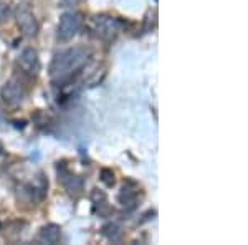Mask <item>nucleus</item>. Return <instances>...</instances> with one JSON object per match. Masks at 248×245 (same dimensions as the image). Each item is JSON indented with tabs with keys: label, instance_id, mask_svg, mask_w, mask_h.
Here are the masks:
<instances>
[{
	"label": "nucleus",
	"instance_id": "nucleus-5",
	"mask_svg": "<svg viewBox=\"0 0 248 245\" xmlns=\"http://www.w3.org/2000/svg\"><path fill=\"white\" fill-rule=\"evenodd\" d=\"M57 171H58V180L63 184L68 196L73 199H78L79 196L83 194V191H85V182H83V179L79 178V176L68 171V167L63 163H58Z\"/></svg>",
	"mask_w": 248,
	"mask_h": 245
},
{
	"label": "nucleus",
	"instance_id": "nucleus-13",
	"mask_svg": "<svg viewBox=\"0 0 248 245\" xmlns=\"http://www.w3.org/2000/svg\"><path fill=\"white\" fill-rule=\"evenodd\" d=\"M81 0H63L62 2V7H73L77 5V3H79Z\"/></svg>",
	"mask_w": 248,
	"mask_h": 245
},
{
	"label": "nucleus",
	"instance_id": "nucleus-6",
	"mask_svg": "<svg viewBox=\"0 0 248 245\" xmlns=\"http://www.w3.org/2000/svg\"><path fill=\"white\" fill-rule=\"evenodd\" d=\"M15 20H17V25H18L20 32H22L25 37H29V38L37 37V33L40 30L38 20L29 7L18 5V9L15 10Z\"/></svg>",
	"mask_w": 248,
	"mask_h": 245
},
{
	"label": "nucleus",
	"instance_id": "nucleus-8",
	"mask_svg": "<svg viewBox=\"0 0 248 245\" xmlns=\"http://www.w3.org/2000/svg\"><path fill=\"white\" fill-rule=\"evenodd\" d=\"M138 194H139V191L133 180L124 182V186L121 187V191H119V194H118V202L121 204L123 207H133L136 204V199H138Z\"/></svg>",
	"mask_w": 248,
	"mask_h": 245
},
{
	"label": "nucleus",
	"instance_id": "nucleus-11",
	"mask_svg": "<svg viewBox=\"0 0 248 245\" xmlns=\"http://www.w3.org/2000/svg\"><path fill=\"white\" fill-rule=\"evenodd\" d=\"M99 179H101V182H105L108 187H113L116 184L114 172H113V169H108V167L101 169V172H99Z\"/></svg>",
	"mask_w": 248,
	"mask_h": 245
},
{
	"label": "nucleus",
	"instance_id": "nucleus-14",
	"mask_svg": "<svg viewBox=\"0 0 248 245\" xmlns=\"http://www.w3.org/2000/svg\"><path fill=\"white\" fill-rule=\"evenodd\" d=\"M2 152H3V144L0 143V156H2Z\"/></svg>",
	"mask_w": 248,
	"mask_h": 245
},
{
	"label": "nucleus",
	"instance_id": "nucleus-2",
	"mask_svg": "<svg viewBox=\"0 0 248 245\" xmlns=\"http://www.w3.org/2000/svg\"><path fill=\"white\" fill-rule=\"evenodd\" d=\"M123 30V22L111 15H94L88 22V32L101 42H111Z\"/></svg>",
	"mask_w": 248,
	"mask_h": 245
},
{
	"label": "nucleus",
	"instance_id": "nucleus-10",
	"mask_svg": "<svg viewBox=\"0 0 248 245\" xmlns=\"http://www.w3.org/2000/svg\"><path fill=\"white\" fill-rule=\"evenodd\" d=\"M101 234H103V237H106L108 240H111V242H119L123 237V230L118 224L109 222V224H106V226H103Z\"/></svg>",
	"mask_w": 248,
	"mask_h": 245
},
{
	"label": "nucleus",
	"instance_id": "nucleus-4",
	"mask_svg": "<svg viewBox=\"0 0 248 245\" xmlns=\"http://www.w3.org/2000/svg\"><path fill=\"white\" fill-rule=\"evenodd\" d=\"M85 17L81 12H66L60 17L58 29H57V38L60 42H68L78 33L83 27Z\"/></svg>",
	"mask_w": 248,
	"mask_h": 245
},
{
	"label": "nucleus",
	"instance_id": "nucleus-3",
	"mask_svg": "<svg viewBox=\"0 0 248 245\" xmlns=\"http://www.w3.org/2000/svg\"><path fill=\"white\" fill-rule=\"evenodd\" d=\"M22 75V73H20ZM27 96V86L23 83V75H14L10 80H7V83L0 90V98L7 106H18Z\"/></svg>",
	"mask_w": 248,
	"mask_h": 245
},
{
	"label": "nucleus",
	"instance_id": "nucleus-7",
	"mask_svg": "<svg viewBox=\"0 0 248 245\" xmlns=\"http://www.w3.org/2000/svg\"><path fill=\"white\" fill-rule=\"evenodd\" d=\"M17 66L20 68V73L23 76L33 78L40 73V58L38 51L35 48H25L17 58Z\"/></svg>",
	"mask_w": 248,
	"mask_h": 245
},
{
	"label": "nucleus",
	"instance_id": "nucleus-9",
	"mask_svg": "<svg viewBox=\"0 0 248 245\" xmlns=\"http://www.w3.org/2000/svg\"><path fill=\"white\" fill-rule=\"evenodd\" d=\"M38 237H40V240L45 244H50V245L58 244L60 239H62V229H60V226H57V224H46V226H43L40 229Z\"/></svg>",
	"mask_w": 248,
	"mask_h": 245
},
{
	"label": "nucleus",
	"instance_id": "nucleus-12",
	"mask_svg": "<svg viewBox=\"0 0 248 245\" xmlns=\"http://www.w3.org/2000/svg\"><path fill=\"white\" fill-rule=\"evenodd\" d=\"M91 200H93L94 206H105L106 204V194L99 189H93L91 192Z\"/></svg>",
	"mask_w": 248,
	"mask_h": 245
},
{
	"label": "nucleus",
	"instance_id": "nucleus-1",
	"mask_svg": "<svg viewBox=\"0 0 248 245\" xmlns=\"http://www.w3.org/2000/svg\"><path fill=\"white\" fill-rule=\"evenodd\" d=\"M90 58L91 51L85 47L68 48L53 57L50 68H48V75H50L51 82L57 85H70L75 76H78L85 70Z\"/></svg>",
	"mask_w": 248,
	"mask_h": 245
}]
</instances>
